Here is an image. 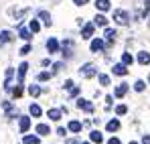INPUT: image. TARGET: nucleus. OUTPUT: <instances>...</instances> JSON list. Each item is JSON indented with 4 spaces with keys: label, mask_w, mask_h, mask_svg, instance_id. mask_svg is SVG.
I'll return each instance as SVG.
<instances>
[{
    "label": "nucleus",
    "mask_w": 150,
    "mask_h": 144,
    "mask_svg": "<svg viewBox=\"0 0 150 144\" xmlns=\"http://www.w3.org/2000/svg\"><path fill=\"white\" fill-rule=\"evenodd\" d=\"M126 92H128V83H120L118 87H116V92H114V96L116 97H124Z\"/></svg>",
    "instance_id": "nucleus-11"
},
{
    "label": "nucleus",
    "mask_w": 150,
    "mask_h": 144,
    "mask_svg": "<svg viewBox=\"0 0 150 144\" xmlns=\"http://www.w3.org/2000/svg\"><path fill=\"white\" fill-rule=\"evenodd\" d=\"M12 96H14V97H21V96H23V87H21V85H16V87L12 89Z\"/></svg>",
    "instance_id": "nucleus-34"
},
{
    "label": "nucleus",
    "mask_w": 150,
    "mask_h": 144,
    "mask_svg": "<svg viewBox=\"0 0 150 144\" xmlns=\"http://www.w3.org/2000/svg\"><path fill=\"white\" fill-rule=\"evenodd\" d=\"M39 18L43 21V24H45V26H51V24H53V21H51V14L47 12V10H41V12H39Z\"/></svg>",
    "instance_id": "nucleus-7"
},
{
    "label": "nucleus",
    "mask_w": 150,
    "mask_h": 144,
    "mask_svg": "<svg viewBox=\"0 0 150 144\" xmlns=\"http://www.w3.org/2000/svg\"><path fill=\"white\" fill-rule=\"evenodd\" d=\"M93 23L98 24V26H105V24H108V18H105L103 14H96V18H93Z\"/></svg>",
    "instance_id": "nucleus-22"
},
{
    "label": "nucleus",
    "mask_w": 150,
    "mask_h": 144,
    "mask_svg": "<svg viewBox=\"0 0 150 144\" xmlns=\"http://www.w3.org/2000/svg\"><path fill=\"white\" fill-rule=\"evenodd\" d=\"M30 49H33L30 45H25V47L21 49V55H28V53H30Z\"/></svg>",
    "instance_id": "nucleus-36"
},
{
    "label": "nucleus",
    "mask_w": 150,
    "mask_h": 144,
    "mask_svg": "<svg viewBox=\"0 0 150 144\" xmlns=\"http://www.w3.org/2000/svg\"><path fill=\"white\" fill-rule=\"evenodd\" d=\"M12 39H14V37H12L10 31H2V33H0V47H4L6 43H10Z\"/></svg>",
    "instance_id": "nucleus-5"
},
{
    "label": "nucleus",
    "mask_w": 150,
    "mask_h": 144,
    "mask_svg": "<svg viewBox=\"0 0 150 144\" xmlns=\"http://www.w3.org/2000/svg\"><path fill=\"white\" fill-rule=\"evenodd\" d=\"M116 35H118V33H116L114 28H105V31H103V37H105L108 41H114V39H116Z\"/></svg>",
    "instance_id": "nucleus-23"
},
{
    "label": "nucleus",
    "mask_w": 150,
    "mask_h": 144,
    "mask_svg": "<svg viewBox=\"0 0 150 144\" xmlns=\"http://www.w3.org/2000/svg\"><path fill=\"white\" fill-rule=\"evenodd\" d=\"M47 79H51V73L49 71H41V73H39V81H47Z\"/></svg>",
    "instance_id": "nucleus-32"
},
{
    "label": "nucleus",
    "mask_w": 150,
    "mask_h": 144,
    "mask_svg": "<svg viewBox=\"0 0 150 144\" xmlns=\"http://www.w3.org/2000/svg\"><path fill=\"white\" fill-rule=\"evenodd\" d=\"M73 85H75V83H73V81H71V79H67V81H65V89H71Z\"/></svg>",
    "instance_id": "nucleus-37"
},
{
    "label": "nucleus",
    "mask_w": 150,
    "mask_h": 144,
    "mask_svg": "<svg viewBox=\"0 0 150 144\" xmlns=\"http://www.w3.org/2000/svg\"><path fill=\"white\" fill-rule=\"evenodd\" d=\"M114 21H116L118 24H122V26H124V24L130 23V14H128L126 10H114Z\"/></svg>",
    "instance_id": "nucleus-1"
},
{
    "label": "nucleus",
    "mask_w": 150,
    "mask_h": 144,
    "mask_svg": "<svg viewBox=\"0 0 150 144\" xmlns=\"http://www.w3.org/2000/svg\"><path fill=\"white\" fill-rule=\"evenodd\" d=\"M126 112H128V108H126L124 104H122V106H118V108H116V114H118V116H124Z\"/></svg>",
    "instance_id": "nucleus-33"
},
{
    "label": "nucleus",
    "mask_w": 150,
    "mask_h": 144,
    "mask_svg": "<svg viewBox=\"0 0 150 144\" xmlns=\"http://www.w3.org/2000/svg\"><path fill=\"white\" fill-rule=\"evenodd\" d=\"M138 63H140V65H148L150 63V53L140 51V53H138Z\"/></svg>",
    "instance_id": "nucleus-8"
},
{
    "label": "nucleus",
    "mask_w": 150,
    "mask_h": 144,
    "mask_svg": "<svg viewBox=\"0 0 150 144\" xmlns=\"http://www.w3.org/2000/svg\"><path fill=\"white\" fill-rule=\"evenodd\" d=\"M144 87H146V83H144V81H140V79L134 83V89H136V92H144Z\"/></svg>",
    "instance_id": "nucleus-30"
},
{
    "label": "nucleus",
    "mask_w": 150,
    "mask_h": 144,
    "mask_svg": "<svg viewBox=\"0 0 150 144\" xmlns=\"http://www.w3.org/2000/svg\"><path fill=\"white\" fill-rule=\"evenodd\" d=\"M69 92H71V97H73V96H79V87H71Z\"/></svg>",
    "instance_id": "nucleus-38"
},
{
    "label": "nucleus",
    "mask_w": 150,
    "mask_h": 144,
    "mask_svg": "<svg viewBox=\"0 0 150 144\" xmlns=\"http://www.w3.org/2000/svg\"><path fill=\"white\" fill-rule=\"evenodd\" d=\"M130 144H138V142H130Z\"/></svg>",
    "instance_id": "nucleus-44"
},
{
    "label": "nucleus",
    "mask_w": 150,
    "mask_h": 144,
    "mask_svg": "<svg viewBox=\"0 0 150 144\" xmlns=\"http://www.w3.org/2000/svg\"><path fill=\"white\" fill-rule=\"evenodd\" d=\"M53 69H55V71H61V69H63V63H55Z\"/></svg>",
    "instance_id": "nucleus-39"
},
{
    "label": "nucleus",
    "mask_w": 150,
    "mask_h": 144,
    "mask_svg": "<svg viewBox=\"0 0 150 144\" xmlns=\"http://www.w3.org/2000/svg\"><path fill=\"white\" fill-rule=\"evenodd\" d=\"M69 130H71V132H81V122L71 120L69 122Z\"/></svg>",
    "instance_id": "nucleus-24"
},
{
    "label": "nucleus",
    "mask_w": 150,
    "mask_h": 144,
    "mask_svg": "<svg viewBox=\"0 0 150 144\" xmlns=\"http://www.w3.org/2000/svg\"><path fill=\"white\" fill-rule=\"evenodd\" d=\"M47 51H49V53H57V51H59V41H57V39H49V41H47Z\"/></svg>",
    "instance_id": "nucleus-9"
},
{
    "label": "nucleus",
    "mask_w": 150,
    "mask_h": 144,
    "mask_svg": "<svg viewBox=\"0 0 150 144\" xmlns=\"http://www.w3.org/2000/svg\"><path fill=\"white\" fill-rule=\"evenodd\" d=\"M112 99H114L112 96H108V97H105V108H110V106H112Z\"/></svg>",
    "instance_id": "nucleus-41"
},
{
    "label": "nucleus",
    "mask_w": 150,
    "mask_h": 144,
    "mask_svg": "<svg viewBox=\"0 0 150 144\" xmlns=\"http://www.w3.org/2000/svg\"><path fill=\"white\" fill-rule=\"evenodd\" d=\"M126 73H128V65H124V63L114 65V75H126Z\"/></svg>",
    "instance_id": "nucleus-12"
},
{
    "label": "nucleus",
    "mask_w": 150,
    "mask_h": 144,
    "mask_svg": "<svg viewBox=\"0 0 150 144\" xmlns=\"http://www.w3.org/2000/svg\"><path fill=\"white\" fill-rule=\"evenodd\" d=\"M132 61H134V59H132L130 53H124V55H122V63H124V65H132Z\"/></svg>",
    "instance_id": "nucleus-28"
},
{
    "label": "nucleus",
    "mask_w": 150,
    "mask_h": 144,
    "mask_svg": "<svg viewBox=\"0 0 150 144\" xmlns=\"http://www.w3.org/2000/svg\"><path fill=\"white\" fill-rule=\"evenodd\" d=\"M96 8L101 10V12L110 10V0H96Z\"/></svg>",
    "instance_id": "nucleus-14"
},
{
    "label": "nucleus",
    "mask_w": 150,
    "mask_h": 144,
    "mask_svg": "<svg viewBox=\"0 0 150 144\" xmlns=\"http://www.w3.org/2000/svg\"><path fill=\"white\" fill-rule=\"evenodd\" d=\"M89 138H91V142H103V136H101V132L100 130H93V132H91V134H89Z\"/></svg>",
    "instance_id": "nucleus-19"
},
{
    "label": "nucleus",
    "mask_w": 150,
    "mask_h": 144,
    "mask_svg": "<svg viewBox=\"0 0 150 144\" xmlns=\"http://www.w3.org/2000/svg\"><path fill=\"white\" fill-rule=\"evenodd\" d=\"M105 130L108 132H116V130H120V120H110L105 124Z\"/></svg>",
    "instance_id": "nucleus-13"
},
{
    "label": "nucleus",
    "mask_w": 150,
    "mask_h": 144,
    "mask_svg": "<svg viewBox=\"0 0 150 144\" xmlns=\"http://www.w3.org/2000/svg\"><path fill=\"white\" fill-rule=\"evenodd\" d=\"M73 4H77V6H83V4H87V0H73Z\"/></svg>",
    "instance_id": "nucleus-42"
},
{
    "label": "nucleus",
    "mask_w": 150,
    "mask_h": 144,
    "mask_svg": "<svg viewBox=\"0 0 150 144\" xmlns=\"http://www.w3.org/2000/svg\"><path fill=\"white\" fill-rule=\"evenodd\" d=\"M71 49H73V41H65V43H63V55L69 57V55H71Z\"/></svg>",
    "instance_id": "nucleus-21"
},
{
    "label": "nucleus",
    "mask_w": 150,
    "mask_h": 144,
    "mask_svg": "<svg viewBox=\"0 0 150 144\" xmlns=\"http://www.w3.org/2000/svg\"><path fill=\"white\" fill-rule=\"evenodd\" d=\"M79 73H81V77H93L98 71H96V65H93V63H85V65L79 69Z\"/></svg>",
    "instance_id": "nucleus-2"
},
{
    "label": "nucleus",
    "mask_w": 150,
    "mask_h": 144,
    "mask_svg": "<svg viewBox=\"0 0 150 144\" xmlns=\"http://www.w3.org/2000/svg\"><path fill=\"white\" fill-rule=\"evenodd\" d=\"M93 28H96V23L85 24V26L81 28V37H83V39H91V35H93Z\"/></svg>",
    "instance_id": "nucleus-4"
},
{
    "label": "nucleus",
    "mask_w": 150,
    "mask_h": 144,
    "mask_svg": "<svg viewBox=\"0 0 150 144\" xmlns=\"http://www.w3.org/2000/svg\"><path fill=\"white\" fill-rule=\"evenodd\" d=\"M18 37H21L23 41H30V39H33V31H30V28H25V26H23V28L18 31Z\"/></svg>",
    "instance_id": "nucleus-10"
},
{
    "label": "nucleus",
    "mask_w": 150,
    "mask_h": 144,
    "mask_svg": "<svg viewBox=\"0 0 150 144\" xmlns=\"http://www.w3.org/2000/svg\"><path fill=\"white\" fill-rule=\"evenodd\" d=\"M26 69H28V63H21L18 65V83H23V79H25V75H26Z\"/></svg>",
    "instance_id": "nucleus-15"
},
{
    "label": "nucleus",
    "mask_w": 150,
    "mask_h": 144,
    "mask_svg": "<svg viewBox=\"0 0 150 144\" xmlns=\"http://www.w3.org/2000/svg\"><path fill=\"white\" fill-rule=\"evenodd\" d=\"M103 47H105V43H103L101 39H93V41H91V51H93V53L103 51Z\"/></svg>",
    "instance_id": "nucleus-6"
},
{
    "label": "nucleus",
    "mask_w": 150,
    "mask_h": 144,
    "mask_svg": "<svg viewBox=\"0 0 150 144\" xmlns=\"http://www.w3.org/2000/svg\"><path fill=\"white\" fill-rule=\"evenodd\" d=\"M148 81H150V75H148Z\"/></svg>",
    "instance_id": "nucleus-46"
},
{
    "label": "nucleus",
    "mask_w": 150,
    "mask_h": 144,
    "mask_svg": "<svg viewBox=\"0 0 150 144\" xmlns=\"http://www.w3.org/2000/svg\"><path fill=\"white\" fill-rule=\"evenodd\" d=\"M28 94H30L33 97L41 96V87H39V85H30V87H28Z\"/></svg>",
    "instance_id": "nucleus-26"
},
{
    "label": "nucleus",
    "mask_w": 150,
    "mask_h": 144,
    "mask_svg": "<svg viewBox=\"0 0 150 144\" xmlns=\"http://www.w3.org/2000/svg\"><path fill=\"white\" fill-rule=\"evenodd\" d=\"M30 128V118H26V116H21V132H26Z\"/></svg>",
    "instance_id": "nucleus-17"
},
{
    "label": "nucleus",
    "mask_w": 150,
    "mask_h": 144,
    "mask_svg": "<svg viewBox=\"0 0 150 144\" xmlns=\"http://www.w3.org/2000/svg\"><path fill=\"white\" fill-rule=\"evenodd\" d=\"M37 134H39V136H47V134H51V128L47 124H39V126H37Z\"/></svg>",
    "instance_id": "nucleus-16"
},
{
    "label": "nucleus",
    "mask_w": 150,
    "mask_h": 144,
    "mask_svg": "<svg viewBox=\"0 0 150 144\" xmlns=\"http://www.w3.org/2000/svg\"><path fill=\"white\" fill-rule=\"evenodd\" d=\"M77 108H79V110H85V112H93V104H91L89 99H83V97L77 99Z\"/></svg>",
    "instance_id": "nucleus-3"
},
{
    "label": "nucleus",
    "mask_w": 150,
    "mask_h": 144,
    "mask_svg": "<svg viewBox=\"0 0 150 144\" xmlns=\"http://www.w3.org/2000/svg\"><path fill=\"white\" fill-rule=\"evenodd\" d=\"M148 12H150V0H144V10H142V14L146 16Z\"/></svg>",
    "instance_id": "nucleus-35"
},
{
    "label": "nucleus",
    "mask_w": 150,
    "mask_h": 144,
    "mask_svg": "<svg viewBox=\"0 0 150 144\" xmlns=\"http://www.w3.org/2000/svg\"><path fill=\"white\" fill-rule=\"evenodd\" d=\"M25 144H39V136H25Z\"/></svg>",
    "instance_id": "nucleus-29"
},
{
    "label": "nucleus",
    "mask_w": 150,
    "mask_h": 144,
    "mask_svg": "<svg viewBox=\"0 0 150 144\" xmlns=\"http://www.w3.org/2000/svg\"><path fill=\"white\" fill-rule=\"evenodd\" d=\"M47 116H49L51 120L59 122V120H61V110H55V108H53V110H49V112H47Z\"/></svg>",
    "instance_id": "nucleus-18"
},
{
    "label": "nucleus",
    "mask_w": 150,
    "mask_h": 144,
    "mask_svg": "<svg viewBox=\"0 0 150 144\" xmlns=\"http://www.w3.org/2000/svg\"><path fill=\"white\" fill-rule=\"evenodd\" d=\"M12 75H14V71H12V69H8V71H6V81H4V89H10V79H12Z\"/></svg>",
    "instance_id": "nucleus-25"
},
{
    "label": "nucleus",
    "mask_w": 150,
    "mask_h": 144,
    "mask_svg": "<svg viewBox=\"0 0 150 144\" xmlns=\"http://www.w3.org/2000/svg\"><path fill=\"white\" fill-rule=\"evenodd\" d=\"M28 28H30L33 33H39V31H41V24H39V21H30V23H28Z\"/></svg>",
    "instance_id": "nucleus-27"
},
{
    "label": "nucleus",
    "mask_w": 150,
    "mask_h": 144,
    "mask_svg": "<svg viewBox=\"0 0 150 144\" xmlns=\"http://www.w3.org/2000/svg\"><path fill=\"white\" fill-rule=\"evenodd\" d=\"M108 144H122V142H120V138H110Z\"/></svg>",
    "instance_id": "nucleus-40"
},
{
    "label": "nucleus",
    "mask_w": 150,
    "mask_h": 144,
    "mask_svg": "<svg viewBox=\"0 0 150 144\" xmlns=\"http://www.w3.org/2000/svg\"><path fill=\"white\" fill-rule=\"evenodd\" d=\"M142 144H150V134H146V136L142 138Z\"/></svg>",
    "instance_id": "nucleus-43"
},
{
    "label": "nucleus",
    "mask_w": 150,
    "mask_h": 144,
    "mask_svg": "<svg viewBox=\"0 0 150 144\" xmlns=\"http://www.w3.org/2000/svg\"><path fill=\"white\" fill-rule=\"evenodd\" d=\"M81 144H89V142H81Z\"/></svg>",
    "instance_id": "nucleus-45"
},
{
    "label": "nucleus",
    "mask_w": 150,
    "mask_h": 144,
    "mask_svg": "<svg viewBox=\"0 0 150 144\" xmlns=\"http://www.w3.org/2000/svg\"><path fill=\"white\" fill-rule=\"evenodd\" d=\"M100 83H101V85H110V75L101 73V75H100Z\"/></svg>",
    "instance_id": "nucleus-31"
},
{
    "label": "nucleus",
    "mask_w": 150,
    "mask_h": 144,
    "mask_svg": "<svg viewBox=\"0 0 150 144\" xmlns=\"http://www.w3.org/2000/svg\"><path fill=\"white\" fill-rule=\"evenodd\" d=\"M148 24H150V23H148Z\"/></svg>",
    "instance_id": "nucleus-47"
},
{
    "label": "nucleus",
    "mask_w": 150,
    "mask_h": 144,
    "mask_svg": "<svg viewBox=\"0 0 150 144\" xmlns=\"http://www.w3.org/2000/svg\"><path fill=\"white\" fill-rule=\"evenodd\" d=\"M28 112H30V116H35V118H39L41 114H43V110L37 106V104H30V108H28Z\"/></svg>",
    "instance_id": "nucleus-20"
}]
</instances>
